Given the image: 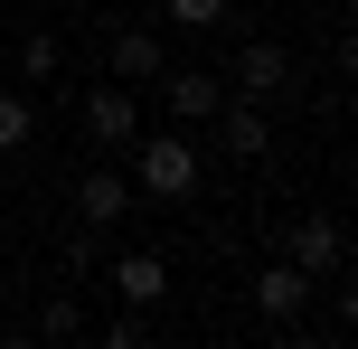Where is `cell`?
Returning <instances> with one entry per match:
<instances>
[{
  "label": "cell",
  "mask_w": 358,
  "mask_h": 349,
  "mask_svg": "<svg viewBox=\"0 0 358 349\" xmlns=\"http://www.w3.org/2000/svg\"><path fill=\"white\" fill-rule=\"evenodd\" d=\"M132 189H142V199H189V189H198V151L179 142V132L132 142Z\"/></svg>",
  "instance_id": "1"
},
{
  "label": "cell",
  "mask_w": 358,
  "mask_h": 349,
  "mask_svg": "<svg viewBox=\"0 0 358 349\" xmlns=\"http://www.w3.org/2000/svg\"><path fill=\"white\" fill-rule=\"evenodd\" d=\"M217 76L255 104V94H283V85H292V57L273 48V38H245V48H236V66H217Z\"/></svg>",
  "instance_id": "2"
},
{
  "label": "cell",
  "mask_w": 358,
  "mask_h": 349,
  "mask_svg": "<svg viewBox=\"0 0 358 349\" xmlns=\"http://www.w3.org/2000/svg\"><path fill=\"white\" fill-rule=\"evenodd\" d=\"M340 255H349V245H340V218H292L283 227V264H292V274H330Z\"/></svg>",
  "instance_id": "3"
},
{
  "label": "cell",
  "mask_w": 358,
  "mask_h": 349,
  "mask_svg": "<svg viewBox=\"0 0 358 349\" xmlns=\"http://www.w3.org/2000/svg\"><path fill=\"white\" fill-rule=\"evenodd\" d=\"M161 94H170L179 123H208V113L227 104V76H217V66H161Z\"/></svg>",
  "instance_id": "4"
},
{
  "label": "cell",
  "mask_w": 358,
  "mask_h": 349,
  "mask_svg": "<svg viewBox=\"0 0 358 349\" xmlns=\"http://www.w3.org/2000/svg\"><path fill=\"white\" fill-rule=\"evenodd\" d=\"M85 132H94V142H132V132H142L132 85H94V94H85Z\"/></svg>",
  "instance_id": "5"
},
{
  "label": "cell",
  "mask_w": 358,
  "mask_h": 349,
  "mask_svg": "<svg viewBox=\"0 0 358 349\" xmlns=\"http://www.w3.org/2000/svg\"><path fill=\"white\" fill-rule=\"evenodd\" d=\"M302 302H311V274H292L283 255L255 274V312H264V321H302Z\"/></svg>",
  "instance_id": "6"
},
{
  "label": "cell",
  "mask_w": 358,
  "mask_h": 349,
  "mask_svg": "<svg viewBox=\"0 0 358 349\" xmlns=\"http://www.w3.org/2000/svg\"><path fill=\"white\" fill-rule=\"evenodd\" d=\"M161 66H170V57H161L151 29H123V38H113V85H161Z\"/></svg>",
  "instance_id": "7"
},
{
  "label": "cell",
  "mask_w": 358,
  "mask_h": 349,
  "mask_svg": "<svg viewBox=\"0 0 358 349\" xmlns=\"http://www.w3.org/2000/svg\"><path fill=\"white\" fill-rule=\"evenodd\" d=\"M113 293H123V312H151V302L170 293V264L161 255H123L113 264Z\"/></svg>",
  "instance_id": "8"
},
{
  "label": "cell",
  "mask_w": 358,
  "mask_h": 349,
  "mask_svg": "<svg viewBox=\"0 0 358 349\" xmlns=\"http://www.w3.org/2000/svg\"><path fill=\"white\" fill-rule=\"evenodd\" d=\"M132 208V180H113V170H85V180H76V218L85 227H113Z\"/></svg>",
  "instance_id": "9"
},
{
  "label": "cell",
  "mask_w": 358,
  "mask_h": 349,
  "mask_svg": "<svg viewBox=\"0 0 358 349\" xmlns=\"http://www.w3.org/2000/svg\"><path fill=\"white\" fill-rule=\"evenodd\" d=\"M217 123H227V151H236V161H264L273 132H264V113H255V104H217Z\"/></svg>",
  "instance_id": "10"
},
{
  "label": "cell",
  "mask_w": 358,
  "mask_h": 349,
  "mask_svg": "<svg viewBox=\"0 0 358 349\" xmlns=\"http://www.w3.org/2000/svg\"><path fill=\"white\" fill-rule=\"evenodd\" d=\"M29 132H38L29 94H10V85H0V151H19V142H29Z\"/></svg>",
  "instance_id": "11"
},
{
  "label": "cell",
  "mask_w": 358,
  "mask_h": 349,
  "mask_svg": "<svg viewBox=\"0 0 358 349\" xmlns=\"http://www.w3.org/2000/svg\"><path fill=\"white\" fill-rule=\"evenodd\" d=\"M76 321H85V302H76V293H57L48 312H38V340H76Z\"/></svg>",
  "instance_id": "12"
},
{
  "label": "cell",
  "mask_w": 358,
  "mask_h": 349,
  "mask_svg": "<svg viewBox=\"0 0 358 349\" xmlns=\"http://www.w3.org/2000/svg\"><path fill=\"white\" fill-rule=\"evenodd\" d=\"M57 66H66V48H57V38H48V29H38V38H29V48H19V76H57Z\"/></svg>",
  "instance_id": "13"
},
{
  "label": "cell",
  "mask_w": 358,
  "mask_h": 349,
  "mask_svg": "<svg viewBox=\"0 0 358 349\" xmlns=\"http://www.w3.org/2000/svg\"><path fill=\"white\" fill-rule=\"evenodd\" d=\"M104 349H151V312H123V321L104 331Z\"/></svg>",
  "instance_id": "14"
},
{
  "label": "cell",
  "mask_w": 358,
  "mask_h": 349,
  "mask_svg": "<svg viewBox=\"0 0 358 349\" xmlns=\"http://www.w3.org/2000/svg\"><path fill=\"white\" fill-rule=\"evenodd\" d=\"M170 19H179V29H217V19H227V0H170Z\"/></svg>",
  "instance_id": "15"
},
{
  "label": "cell",
  "mask_w": 358,
  "mask_h": 349,
  "mask_svg": "<svg viewBox=\"0 0 358 349\" xmlns=\"http://www.w3.org/2000/svg\"><path fill=\"white\" fill-rule=\"evenodd\" d=\"M0 349H48V340H29V331H10V340H0Z\"/></svg>",
  "instance_id": "16"
}]
</instances>
